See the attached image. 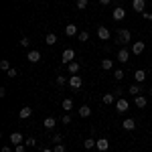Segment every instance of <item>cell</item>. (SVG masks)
Returning <instances> with one entry per match:
<instances>
[{
    "label": "cell",
    "instance_id": "cell-1",
    "mask_svg": "<svg viewBox=\"0 0 152 152\" xmlns=\"http://www.w3.org/2000/svg\"><path fill=\"white\" fill-rule=\"evenodd\" d=\"M130 41H132V33H130L128 28H120V31H118V43L128 45Z\"/></svg>",
    "mask_w": 152,
    "mask_h": 152
},
{
    "label": "cell",
    "instance_id": "cell-2",
    "mask_svg": "<svg viewBox=\"0 0 152 152\" xmlns=\"http://www.w3.org/2000/svg\"><path fill=\"white\" fill-rule=\"evenodd\" d=\"M128 107H130V104H128V99H124V97H120L116 102V112H120V114L128 112Z\"/></svg>",
    "mask_w": 152,
    "mask_h": 152
},
{
    "label": "cell",
    "instance_id": "cell-3",
    "mask_svg": "<svg viewBox=\"0 0 152 152\" xmlns=\"http://www.w3.org/2000/svg\"><path fill=\"white\" fill-rule=\"evenodd\" d=\"M73 59H75V51H73V49H65V51H63V55H61V61L69 65Z\"/></svg>",
    "mask_w": 152,
    "mask_h": 152
},
{
    "label": "cell",
    "instance_id": "cell-4",
    "mask_svg": "<svg viewBox=\"0 0 152 152\" xmlns=\"http://www.w3.org/2000/svg\"><path fill=\"white\" fill-rule=\"evenodd\" d=\"M81 85H83V79L79 77V75H71L69 77V87L71 89H79Z\"/></svg>",
    "mask_w": 152,
    "mask_h": 152
},
{
    "label": "cell",
    "instance_id": "cell-5",
    "mask_svg": "<svg viewBox=\"0 0 152 152\" xmlns=\"http://www.w3.org/2000/svg\"><path fill=\"white\" fill-rule=\"evenodd\" d=\"M112 16H114V20H124V18H126V8L116 6V8H114V12H112Z\"/></svg>",
    "mask_w": 152,
    "mask_h": 152
},
{
    "label": "cell",
    "instance_id": "cell-6",
    "mask_svg": "<svg viewBox=\"0 0 152 152\" xmlns=\"http://www.w3.org/2000/svg\"><path fill=\"white\" fill-rule=\"evenodd\" d=\"M118 61H120V63H128L130 61V51L128 49H120V51H118Z\"/></svg>",
    "mask_w": 152,
    "mask_h": 152
},
{
    "label": "cell",
    "instance_id": "cell-7",
    "mask_svg": "<svg viewBox=\"0 0 152 152\" xmlns=\"http://www.w3.org/2000/svg\"><path fill=\"white\" fill-rule=\"evenodd\" d=\"M10 142L14 144V146H18V144H24V138L20 132H12L10 134Z\"/></svg>",
    "mask_w": 152,
    "mask_h": 152
},
{
    "label": "cell",
    "instance_id": "cell-8",
    "mask_svg": "<svg viewBox=\"0 0 152 152\" xmlns=\"http://www.w3.org/2000/svg\"><path fill=\"white\" fill-rule=\"evenodd\" d=\"M132 8L136 12H144L146 8V0H132Z\"/></svg>",
    "mask_w": 152,
    "mask_h": 152
},
{
    "label": "cell",
    "instance_id": "cell-9",
    "mask_svg": "<svg viewBox=\"0 0 152 152\" xmlns=\"http://www.w3.org/2000/svg\"><path fill=\"white\" fill-rule=\"evenodd\" d=\"M26 61H28V63H39V61H41V53H39V51H28Z\"/></svg>",
    "mask_w": 152,
    "mask_h": 152
},
{
    "label": "cell",
    "instance_id": "cell-10",
    "mask_svg": "<svg viewBox=\"0 0 152 152\" xmlns=\"http://www.w3.org/2000/svg\"><path fill=\"white\" fill-rule=\"evenodd\" d=\"M144 49H146V45H144L142 41H138V43H134V45H132V53H134V55H142V53H144Z\"/></svg>",
    "mask_w": 152,
    "mask_h": 152
},
{
    "label": "cell",
    "instance_id": "cell-11",
    "mask_svg": "<svg viewBox=\"0 0 152 152\" xmlns=\"http://www.w3.org/2000/svg\"><path fill=\"white\" fill-rule=\"evenodd\" d=\"M97 37H99L102 41H107V39H110V28H107V26H99V28H97Z\"/></svg>",
    "mask_w": 152,
    "mask_h": 152
},
{
    "label": "cell",
    "instance_id": "cell-12",
    "mask_svg": "<svg viewBox=\"0 0 152 152\" xmlns=\"http://www.w3.org/2000/svg\"><path fill=\"white\" fill-rule=\"evenodd\" d=\"M95 146H97V150L105 152V150H107V148H110V140H107V138H99V140H97V144H95Z\"/></svg>",
    "mask_w": 152,
    "mask_h": 152
},
{
    "label": "cell",
    "instance_id": "cell-13",
    "mask_svg": "<svg viewBox=\"0 0 152 152\" xmlns=\"http://www.w3.org/2000/svg\"><path fill=\"white\" fill-rule=\"evenodd\" d=\"M134 104L142 110V107H146V105H148V99H146L144 95H136V97H134Z\"/></svg>",
    "mask_w": 152,
    "mask_h": 152
},
{
    "label": "cell",
    "instance_id": "cell-14",
    "mask_svg": "<svg viewBox=\"0 0 152 152\" xmlns=\"http://www.w3.org/2000/svg\"><path fill=\"white\" fill-rule=\"evenodd\" d=\"M31 116H33V110H31L28 105H26V107H23V110L18 112V118H20V120H26V118H31Z\"/></svg>",
    "mask_w": 152,
    "mask_h": 152
},
{
    "label": "cell",
    "instance_id": "cell-15",
    "mask_svg": "<svg viewBox=\"0 0 152 152\" xmlns=\"http://www.w3.org/2000/svg\"><path fill=\"white\" fill-rule=\"evenodd\" d=\"M122 126H124V130H134L136 128V122H134V120H132V118H126V120H124V122H122Z\"/></svg>",
    "mask_w": 152,
    "mask_h": 152
},
{
    "label": "cell",
    "instance_id": "cell-16",
    "mask_svg": "<svg viewBox=\"0 0 152 152\" xmlns=\"http://www.w3.org/2000/svg\"><path fill=\"white\" fill-rule=\"evenodd\" d=\"M144 79H146V71H144V69H138L136 73H134V81H136V83H142Z\"/></svg>",
    "mask_w": 152,
    "mask_h": 152
},
{
    "label": "cell",
    "instance_id": "cell-17",
    "mask_svg": "<svg viewBox=\"0 0 152 152\" xmlns=\"http://www.w3.org/2000/svg\"><path fill=\"white\" fill-rule=\"evenodd\" d=\"M67 69H69L71 75H77V73H79V63H77V61H71L69 65H67Z\"/></svg>",
    "mask_w": 152,
    "mask_h": 152
},
{
    "label": "cell",
    "instance_id": "cell-18",
    "mask_svg": "<svg viewBox=\"0 0 152 152\" xmlns=\"http://www.w3.org/2000/svg\"><path fill=\"white\" fill-rule=\"evenodd\" d=\"M65 35H67V37H75V35H77V26H75L73 23L67 24V26H65Z\"/></svg>",
    "mask_w": 152,
    "mask_h": 152
},
{
    "label": "cell",
    "instance_id": "cell-19",
    "mask_svg": "<svg viewBox=\"0 0 152 152\" xmlns=\"http://www.w3.org/2000/svg\"><path fill=\"white\" fill-rule=\"evenodd\" d=\"M79 116L81 118H89L91 116V107H89V105H81V107H79Z\"/></svg>",
    "mask_w": 152,
    "mask_h": 152
},
{
    "label": "cell",
    "instance_id": "cell-20",
    "mask_svg": "<svg viewBox=\"0 0 152 152\" xmlns=\"http://www.w3.org/2000/svg\"><path fill=\"white\" fill-rule=\"evenodd\" d=\"M55 124H57V120H55V118H45V130H53L55 128Z\"/></svg>",
    "mask_w": 152,
    "mask_h": 152
},
{
    "label": "cell",
    "instance_id": "cell-21",
    "mask_svg": "<svg viewBox=\"0 0 152 152\" xmlns=\"http://www.w3.org/2000/svg\"><path fill=\"white\" fill-rule=\"evenodd\" d=\"M102 102H104L105 105H112L114 102H116V95H114V94H105L104 97H102Z\"/></svg>",
    "mask_w": 152,
    "mask_h": 152
},
{
    "label": "cell",
    "instance_id": "cell-22",
    "mask_svg": "<svg viewBox=\"0 0 152 152\" xmlns=\"http://www.w3.org/2000/svg\"><path fill=\"white\" fill-rule=\"evenodd\" d=\"M45 43H47V45H55V43H57V35H55V33H47V35H45Z\"/></svg>",
    "mask_w": 152,
    "mask_h": 152
},
{
    "label": "cell",
    "instance_id": "cell-23",
    "mask_svg": "<svg viewBox=\"0 0 152 152\" xmlns=\"http://www.w3.org/2000/svg\"><path fill=\"white\" fill-rule=\"evenodd\" d=\"M128 94H130V95H134V97H136V95H140V85H138V83L130 85V87H128Z\"/></svg>",
    "mask_w": 152,
    "mask_h": 152
},
{
    "label": "cell",
    "instance_id": "cell-24",
    "mask_svg": "<svg viewBox=\"0 0 152 152\" xmlns=\"http://www.w3.org/2000/svg\"><path fill=\"white\" fill-rule=\"evenodd\" d=\"M61 107H63L65 112L73 110V99H69V97H67V99H63V102H61Z\"/></svg>",
    "mask_w": 152,
    "mask_h": 152
},
{
    "label": "cell",
    "instance_id": "cell-25",
    "mask_svg": "<svg viewBox=\"0 0 152 152\" xmlns=\"http://www.w3.org/2000/svg\"><path fill=\"white\" fill-rule=\"evenodd\" d=\"M112 67H114V61H112V59H104V61H102V69L104 71H110Z\"/></svg>",
    "mask_w": 152,
    "mask_h": 152
},
{
    "label": "cell",
    "instance_id": "cell-26",
    "mask_svg": "<svg viewBox=\"0 0 152 152\" xmlns=\"http://www.w3.org/2000/svg\"><path fill=\"white\" fill-rule=\"evenodd\" d=\"M95 144H97V140H94V138H87V140H83V146L89 150V148H94Z\"/></svg>",
    "mask_w": 152,
    "mask_h": 152
},
{
    "label": "cell",
    "instance_id": "cell-27",
    "mask_svg": "<svg viewBox=\"0 0 152 152\" xmlns=\"http://www.w3.org/2000/svg\"><path fill=\"white\" fill-rule=\"evenodd\" d=\"M0 69H2V71H8V69H10V63H8L6 59H2V61H0Z\"/></svg>",
    "mask_w": 152,
    "mask_h": 152
},
{
    "label": "cell",
    "instance_id": "cell-28",
    "mask_svg": "<svg viewBox=\"0 0 152 152\" xmlns=\"http://www.w3.org/2000/svg\"><path fill=\"white\" fill-rule=\"evenodd\" d=\"M24 144L33 148V146H37V140H35V138H31V136H28V138H24Z\"/></svg>",
    "mask_w": 152,
    "mask_h": 152
},
{
    "label": "cell",
    "instance_id": "cell-29",
    "mask_svg": "<svg viewBox=\"0 0 152 152\" xmlns=\"http://www.w3.org/2000/svg\"><path fill=\"white\" fill-rule=\"evenodd\" d=\"M55 81H57V85H65V83H69V79H67V77H63V75H59Z\"/></svg>",
    "mask_w": 152,
    "mask_h": 152
},
{
    "label": "cell",
    "instance_id": "cell-30",
    "mask_svg": "<svg viewBox=\"0 0 152 152\" xmlns=\"http://www.w3.org/2000/svg\"><path fill=\"white\" fill-rule=\"evenodd\" d=\"M87 39H89V33H87V31H81V33H79V41H81V43H85Z\"/></svg>",
    "mask_w": 152,
    "mask_h": 152
},
{
    "label": "cell",
    "instance_id": "cell-31",
    "mask_svg": "<svg viewBox=\"0 0 152 152\" xmlns=\"http://www.w3.org/2000/svg\"><path fill=\"white\" fill-rule=\"evenodd\" d=\"M77 8L79 10H85L87 8V0H77Z\"/></svg>",
    "mask_w": 152,
    "mask_h": 152
},
{
    "label": "cell",
    "instance_id": "cell-32",
    "mask_svg": "<svg viewBox=\"0 0 152 152\" xmlns=\"http://www.w3.org/2000/svg\"><path fill=\"white\" fill-rule=\"evenodd\" d=\"M114 77H116L118 81H120V79H124V71H122V69H116V71H114Z\"/></svg>",
    "mask_w": 152,
    "mask_h": 152
},
{
    "label": "cell",
    "instance_id": "cell-33",
    "mask_svg": "<svg viewBox=\"0 0 152 152\" xmlns=\"http://www.w3.org/2000/svg\"><path fill=\"white\" fill-rule=\"evenodd\" d=\"M53 152H65V144H63V142H61V144H55Z\"/></svg>",
    "mask_w": 152,
    "mask_h": 152
},
{
    "label": "cell",
    "instance_id": "cell-34",
    "mask_svg": "<svg viewBox=\"0 0 152 152\" xmlns=\"http://www.w3.org/2000/svg\"><path fill=\"white\" fill-rule=\"evenodd\" d=\"M16 73H18V71L14 69V67H10V69L6 71V77H16Z\"/></svg>",
    "mask_w": 152,
    "mask_h": 152
},
{
    "label": "cell",
    "instance_id": "cell-35",
    "mask_svg": "<svg viewBox=\"0 0 152 152\" xmlns=\"http://www.w3.org/2000/svg\"><path fill=\"white\" fill-rule=\"evenodd\" d=\"M28 45H31V41H28L26 37H23V39H20V47H28Z\"/></svg>",
    "mask_w": 152,
    "mask_h": 152
},
{
    "label": "cell",
    "instance_id": "cell-36",
    "mask_svg": "<svg viewBox=\"0 0 152 152\" xmlns=\"http://www.w3.org/2000/svg\"><path fill=\"white\" fill-rule=\"evenodd\" d=\"M26 150V144H18L16 148H14V152H24Z\"/></svg>",
    "mask_w": 152,
    "mask_h": 152
},
{
    "label": "cell",
    "instance_id": "cell-37",
    "mask_svg": "<svg viewBox=\"0 0 152 152\" xmlns=\"http://www.w3.org/2000/svg\"><path fill=\"white\" fill-rule=\"evenodd\" d=\"M53 142H55V144H61V142H63L61 134H55V136H53Z\"/></svg>",
    "mask_w": 152,
    "mask_h": 152
},
{
    "label": "cell",
    "instance_id": "cell-38",
    "mask_svg": "<svg viewBox=\"0 0 152 152\" xmlns=\"http://www.w3.org/2000/svg\"><path fill=\"white\" fill-rule=\"evenodd\" d=\"M61 122H63V124H71V116H63V118H61Z\"/></svg>",
    "mask_w": 152,
    "mask_h": 152
},
{
    "label": "cell",
    "instance_id": "cell-39",
    "mask_svg": "<svg viewBox=\"0 0 152 152\" xmlns=\"http://www.w3.org/2000/svg\"><path fill=\"white\" fill-rule=\"evenodd\" d=\"M142 16H144L146 20H152V12H142Z\"/></svg>",
    "mask_w": 152,
    "mask_h": 152
},
{
    "label": "cell",
    "instance_id": "cell-40",
    "mask_svg": "<svg viewBox=\"0 0 152 152\" xmlns=\"http://www.w3.org/2000/svg\"><path fill=\"white\" fill-rule=\"evenodd\" d=\"M0 152H12V150H10V146H2V150H0Z\"/></svg>",
    "mask_w": 152,
    "mask_h": 152
},
{
    "label": "cell",
    "instance_id": "cell-41",
    "mask_svg": "<svg viewBox=\"0 0 152 152\" xmlns=\"http://www.w3.org/2000/svg\"><path fill=\"white\" fill-rule=\"evenodd\" d=\"M99 4H104V6H105V4H110V0H99Z\"/></svg>",
    "mask_w": 152,
    "mask_h": 152
},
{
    "label": "cell",
    "instance_id": "cell-42",
    "mask_svg": "<svg viewBox=\"0 0 152 152\" xmlns=\"http://www.w3.org/2000/svg\"><path fill=\"white\" fill-rule=\"evenodd\" d=\"M43 152H53V150H49V148H43Z\"/></svg>",
    "mask_w": 152,
    "mask_h": 152
},
{
    "label": "cell",
    "instance_id": "cell-43",
    "mask_svg": "<svg viewBox=\"0 0 152 152\" xmlns=\"http://www.w3.org/2000/svg\"><path fill=\"white\" fill-rule=\"evenodd\" d=\"M148 94H150V95H152V87H150V91H148Z\"/></svg>",
    "mask_w": 152,
    "mask_h": 152
}]
</instances>
